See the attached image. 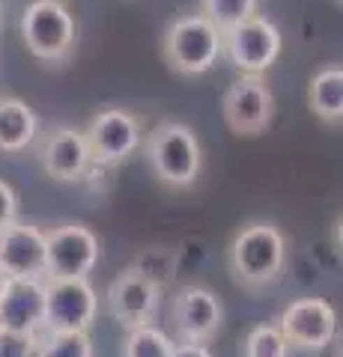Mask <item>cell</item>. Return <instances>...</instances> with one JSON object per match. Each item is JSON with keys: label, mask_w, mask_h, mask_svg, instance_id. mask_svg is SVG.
Here are the masks:
<instances>
[{"label": "cell", "mask_w": 343, "mask_h": 357, "mask_svg": "<svg viewBox=\"0 0 343 357\" xmlns=\"http://www.w3.org/2000/svg\"><path fill=\"white\" fill-rule=\"evenodd\" d=\"M170 357H212L206 342H173Z\"/></svg>", "instance_id": "obj_25"}, {"label": "cell", "mask_w": 343, "mask_h": 357, "mask_svg": "<svg viewBox=\"0 0 343 357\" xmlns=\"http://www.w3.org/2000/svg\"><path fill=\"white\" fill-rule=\"evenodd\" d=\"M281 30L260 13L221 33V57L242 75H263L281 54Z\"/></svg>", "instance_id": "obj_7"}, {"label": "cell", "mask_w": 343, "mask_h": 357, "mask_svg": "<svg viewBox=\"0 0 343 357\" xmlns=\"http://www.w3.org/2000/svg\"><path fill=\"white\" fill-rule=\"evenodd\" d=\"M161 54L170 72L182 77L206 75L221 60V30L200 13L182 15L164 30Z\"/></svg>", "instance_id": "obj_3"}, {"label": "cell", "mask_w": 343, "mask_h": 357, "mask_svg": "<svg viewBox=\"0 0 343 357\" xmlns=\"http://www.w3.org/2000/svg\"><path fill=\"white\" fill-rule=\"evenodd\" d=\"M90 164L96 167H117L143 143V122L140 116L129 114L123 107H105L87 122L84 128Z\"/></svg>", "instance_id": "obj_6"}, {"label": "cell", "mask_w": 343, "mask_h": 357, "mask_svg": "<svg viewBox=\"0 0 343 357\" xmlns=\"http://www.w3.org/2000/svg\"><path fill=\"white\" fill-rule=\"evenodd\" d=\"M98 312L96 289L87 277L54 280L45 277V331H84L90 333Z\"/></svg>", "instance_id": "obj_10"}, {"label": "cell", "mask_w": 343, "mask_h": 357, "mask_svg": "<svg viewBox=\"0 0 343 357\" xmlns=\"http://www.w3.org/2000/svg\"><path fill=\"white\" fill-rule=\"evenodd\" d=\"M257 9L260 0H200V15L212 21L221 33L257 15Z\"/></svg>", "instance_id": "obj_19"}, {"label": "cell", "mask_w": 343, "mask_h": 357, "mask_svg": "<svg viewBox=\"0 0 343 357\" xmlns=\"http://www.w3.org/2000/svg\"><path fill=\"white\" fill-rule=\"evenodd\" d=\"M108 312L114 316L119 328H143L152 325L161 307V289L140 277L131 268H123L114 280L108 283Z\"/></svg>", "instance_id": "obj_12"}, {"label": "cell", "mask_w": 343, "mask_h": 357, "mask_svg": "<svg viewBox=\"0 0 343 357\" xmlns=\"http://www.w3.org/2000/svg\"><path fill=\"white\" fill-rule=\"evenodd\" d=\"M307 105L326 122V126H340L343 122V69L340 66H326L311 77L307 86Z\"/></svg>", "instance_id": "obj_17"}, {"label": "cell", "mask_w": 343, "mask_h": 357, "mask_svg": "<svg viewBox=\"0 0 343 357\" xmlns=\"http://www.w3.org/2000/svg\"><path fill=\"white\" fill-rule=\"evenodd\" d=\"M0 27H3V0H0Z\"/></svg>", "instance_id": "obj_27"}, {"label": "cell", "mask_w": 343, "mask_h": 357, "mask_svg": "<svg viewBox=\"0 0 343 357\" xmlns=\"http://www.w3.org/2000/svg\"><path fill=\"white\" fill-rule=\"evenodd\" d=\"M13 220H18V194L13 185L0 178V227H6Z\"/></svg>", "instance_id": "obj_24"}, {"label": "cell", "mask_w": 343, "mask_h": 357, "mask_svg": "<svg viewBox=\"0 0 343 357\" xmlns=\"http://www.w3.org/2000/svg\"><path fill=\"white\" fill-rule=\"evenodd\" d=\"M173 340L156 325L131 328L123 340V357H170Z\"/></svg>", "instance_id": "obj_20"}, {"label": "cell", "mask_w": 343, "mask_h": 357, "mask_svg": "<svg viewBox=\"0 0 343 357\" xmlns=\"http://www.w3.org/2000/svg\"><path fill=\"white\" fill-rule=\"evenodd\" d=\"M39 131L33 107L18 96H0V152H24Z\"/></svg>", "instance_id": "obj_16"}, {"label": "cell", "mask_w": 343, "mask_h": 357, "mask_svg": "<svg viewBox=\"0 0 343 357\" xmlns=\"http://www.w3.org/2000/svg\"><path fill=\"white\" fill-rule=\"evenodd\" d=\"M21 39L42 63H66L75 51L78 27L63 0H33L21 15Z\"/></svg>", "instance_id": "obj_4"}, {"label": "cell", "mask_w": 343, "mask_h": 357, "mask_svg": "<svg viewBox=\"0 0 343 357\" xmlns=\"http://www.w3.org/2000/svg\"><path fill=\"white\" fill-rule=\"evenodd\" d=\"M36 357H93V340L84 331H48Z\"/></svg>", "instance_id": "obj_21"}, {"label": "cell", "mask_w": 343, "mask_h": 357, "mask_svg": "<svg viewBox=\"0 0 343 357\" xmlns=\"http://www.w3.org/2000/svg\"><path fill=\"white\" fill-rule=\"evenodd\" d=\"M0 265L9 277L45 280V232L21 220L0 227Z\"/></svg>", "instance_id": "obj_15"}, {"label": "cell", "mask_w": 343, "mask_h": 357, "mask_svg": "<svg viewBox=\"0 0 343 357\" xmlns=\"http://www.w3.org/2000/svg\"><path fill=\"white\" fill-rule=\"evenodd\" d=\"M42 321H45V280L6 277L0 289V331L39 333Z\"/></svg>", "instance_id": "obj_13"}, {"label": "cell", "mask_w": 343, "mask_h": 357, "mask_svg": "<svg viewBox=\"0 0 343 357\" xmlns=\"http://www.w3.org/2000/svg\"><path fill=\"white\" fill-rule=\"evenodd\" d=\"M39 164L54 182H78L90 170L84 131L75 126H54L39 143Z\"/></svg>", "instance_id": "obj_14"}, {"label": "cell", "mask_w": 343, "mask_h": 357, "mask_svg": "<svg viewBox=\"0 0 343 357\" xmlns=\"http://www.w3.org/2000/svg\"><path fill=\"white\" fill-rule=\"evenodd\" d=\"M6 277H9V274L3 271V265H0V289H3V283H6Z\"/></svg>", "instance_id": "obj_26"}, {"label": "cell", "mask_w": 343, "mask_h": 357, "mask_svg": "<svg viewBox=\"0 0 343 357\" xmlns=\"http://www.w3.org/2000/svg\"><path fill=\"white\" fill-rule=\"evenodd\" d=\"M286 265V238L272 220H248L227 248L230 277L245 292L278 283Z\"/></svg>", "instance_id": "obj_1"}, {"label": "cell", "mask_w": 343, "mask_h": 357, "mask_svg": "<svg viewBox=\"0 0 343 357\" xmlns=\"http://www.w3.org/2000/svg\"><path fill=\"white\" fill-rule=\"evenodd\" d=\"M152 176L170 191L194 188L203 170V146L191 126L180 119H161L140 143Z\"/></svg>", "instance_id": "obj_2"}, {"label": "cell", "mask_w": 343, "mask_h": 357, "mask_svg": "<svg viewBox=\"0 0 343 357\" xmlns=\"http://www.w3.org/2000/svg\"><path fill=\"white\" fill-rule=\"evenodd\" d=\"M98 262V236L84 223H63L45 232V277H90Z\"/></svg>", "instance_id": "obj_9"}, {"label": "cell", "mask_w": 343, "mask_h": 357, "mask_svg": "<svg viewBox=\"0 0 343 357\" xmlns=\"http://www.w3.org/2000/svg\"><path fill=\"white\" fill-rule=\"evenodd\" d=\"M36 349H39L36 333L0 331V357H36Z\"/></svg>", "instance_id": "obj_23"}, {"label": "cell", "mask_w": 343, "mask_h": 357, "mask_svg": "<svg viewBox=\"0 0 343 357\" xmlns=\"http://www.w3.org/2000/svg\"><path fill=\"white\" fill-rule=\"evenodd\" d=\"M290 345H286L284 333L275 325H260L248 331L245 342H242V357H286Z\"/></svg>", "instance_id": "obj_22"}, {"label": "cell", "mask_w": 343, "mask_h": 357, "mask_svg": "<svg viewBox=\"0 0 343 357\" xmlns=\"http://www.w3.org/2000/svg\"><path fill=\"white\" fill-rule=\"evenodd\" d=\"M170 328L176 342H212L224 328V304L206 286H180L170 295Z\"/></svg>", "instance_id": "obj_8"}, {"label": "cell", "mask_w": 343, "mask_h": 357, "mask_svg": "<svg viewBox=\"0 0 343 357\" xmlns=\"http://www.w3.org/2000/svg\"><path fill=\"white\" fill-rule=\"evenodd\" d=\"M278 331L290 349L323 351L337 337V312L326 298H298L281 312Z\"/></svg>", "instance_id": "obj_11"}, {"label": "cell", "mask_w": 343, "mask_h": 357, "mask_svg": "<svg viewBox=\"0 0 343 357\" xmlns=\"http://www.w3.org/2000/svg\"><path fill=\"white\" fill-rule=\"evenodd\" d=\"M129 268L138 271L140 277H147L149 283H156L159 289H164V286H170L176 280V253L168 250V248L140 250Z\"/></svg>", "instance_id": "obj_18"}, {"label": "cell", "mask_w": 343, "mask_h": 357, "mask_svg": "<svg viewBox=\"0 0 343 357\" xmlns=\"http://www.w3.org/2000/svg\"><path fill=\"white\" fill-rule=\"evenodd\" d=\"M221 114L236 137H260L275 119V93L263 75H239L224 89Z\"/></svg>", "instance_id": "obj_5"}]
</instances>
